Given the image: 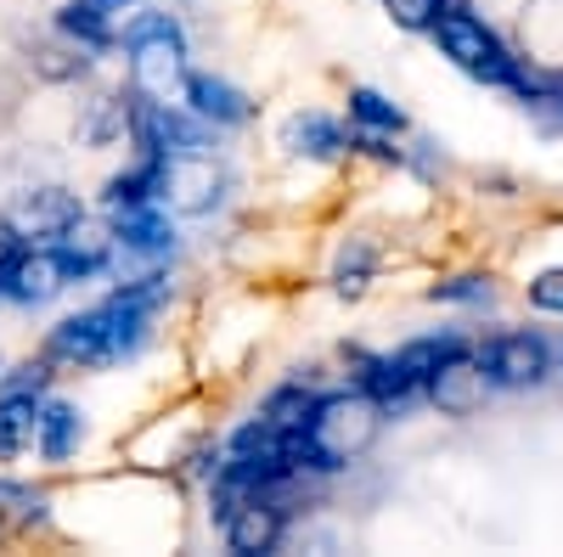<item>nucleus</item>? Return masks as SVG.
<instances>
[{
  "mask_svg": "<svg viewBox=\"0 0 563 557\" xmlns=\"http://www.w3.org/2000/svg\"><path fill=\"white\" fill-rule=\"evenodd\" d=\"M378 428H384V405L372 400L366 389H355V394H327V400H316L310 405V416H305V428L288 439V450H294V468L305 474H339V468H350V461L378 439Z\"/></svg>",
  "mask_w": 563,
  "mask_h": 557,
  "instance_id": "1",
  "label": "nucleus"
},
{
  "mask_svg": "<svg viewBox=\"0 0 563 557\" xmlns=\"http://www.w3.org/2000/svg\"><path fill=\"white\" fill-rule=\"evenodd\" d=\"M147 315L130 299H108L97 310L85 315H68L63 327L52 333V360H68V366H113L124 355H135L141 344H147Z\"/></svg>",
  "mask_w": 563,
  "mask_h": 557,
  "instance_id": "2",
  "label": "nucleus"
},
{
  "mask_svg": "<svg viewBox=\"0 0 563 557\" xmlns=\"http://www.w3.org/2000/svg\"><path fill=\"white\" fill-rule=\"evenodd\" d=\"M124 52L147 102H175V90H186V40L164 12H141L124 29Z\"/></svg>",
  "mask_w": 563,
  "mask_h": 557,
  "instance_id": "3",
  "label": "nucleus"
},
{
  "mask_svg": "<svg viewBox=\"0 0 563 557\" xmlns=\"http://www.w3.org/2000/svg\"><path fill=\"white\" fill-rule=\"evenodd\" d=\"M434 40H440V52L462 68V74H474V79H485V85H512V90H525V74H519V63L507 57V45L474 18V12H440V23H434Z\"/></svg>",
  "mask_w": 563,
  "mask_h": 557,
  "instance_id": "4",
  "label": "nucleus"
},
{
  "mask_svg": "<svg viewBox=\"0 0 563 557\" xmlns=\"http://www.w3.org/2000/svg\"><path fill=\"white\" fill-rule=\"evenodd\" d=\"M74 282L68 265L57 248H40V243H12L7 254H0V293L18 299V304H45V299H57L63 288Z\"/></svg>",
  "mask_w": 563,
  "mask_h": 557,
  "instance_id": "5",
  "label": "nucleus"
},
{
  "mask_svg": "<svg viewBox=\"0 0 563 557\" xmlns=\"http://www.w3.org/2000/svg\"><path fill=\"white\" fill-rule=\"evenodd\" d=\"M547 366H552V349L536 333H501L479 349V371L496 389H530L547 378Z\"/></svg>",
  "mask_w": 563,
  "mask_h": 557,
  "instance_id": "6",
  "label": "nucleus"
},
{
  "mask_svg": "<svg viewBox=\"0 0 563 557\" xmlns=\"http://www.w3.org/2000/svg\"><path fill=\"white\" fill-rule=\"evenodd\" d=\"M220 186H225V175L214 169L209 153H169L164 158V180H158V198L175 214H209L220 203Z\"/></svg>",
  "mask_w": 563,
  "mask_h": 557,
  "instance_id": "7",
  "label": "nucleus"
},
{
  "mask_svg": "<svg viewBox=\"0 0 563 557\" xmlns=\"http://www.w3.org/2000/svg\"><path fill=\"white\" fill-rule=\"evenodd\" d=\"M225 524V546L231 552H276V541H282V506L271 501V490H254V495H243L238 506H231V513L220 519Z\"/></svg>",
  "mask_w": 563,
  "mask_h": 557,
  "instance_id": "8",
  "label": "nucleus"
},
{
  "mask_svg": "<svg viewBox=\"0 0 563 557\" xmlns=\"http://www.w3.org/2000/svg\"><path fill=\"white\" fill-rule=\"evenodd\" d=\"M135 135H141V147L147 153H203V124L198 119H186V113H175L169 102H141L135 108Z\"/></svg>",
  "mask_w": 563,
  "mask_h": 557,
  "instance_id": "9",
  "label": "nucleus"
},
{
  "mask_svg": "<svg viewBox=\"0 0 563 557\" xmlns=\"http://www.w3.org/2000/svg\"><path fill=\"white\" fill-rule=\"evenodd\" d=\"M429 400L440 405V411H451V416H467V411H479V400H485V371H479V360L467 355V349H456L451 360H440L434 371H429Z\"/></svg>",
  "mask_w": 563,
  "mask_h": 557,
  "instance_id": "10",
  "label": "nucleus"
},
{
  "mask_svg": "<svg viewBox=\"0 0 563 557\" xmlns=\"http://www.w3.org/2000/svg\"><path fill=\"white\" fill-rule=\"evenodd\" d=\"M79 225H85V214H79V203L68 192H34L7 220V231L23 237V243H34V237H68V231H79Z\"/></svg>",
  "mask_w": 563,
  "mask_h": 557,
  "instance_id": "11",
  "label": "nucleus"
},
{
  "mask_svg": "<svg viewBox=\"0 0 563 557\" xmlns=\"http://www.w3.org/2000/svg\"><path fill=\"white\" fill-rule=\"evenodd\" d=\"M282 147H288L294 158H316V164H327V158H344L350 135H344L339 119H327V113H294L288 124H282Z\"/></svg>",
  "mask_w": 563,
  "mask_h": 557,
  "instance_id": "12",
  "label": "nucleus"
},
{
  "mask_svg": "<svg viewBox=\"0 0 563 557\" xmlns=\"http://www.w3.org/2000/svg\"><path fill=\"white\" fill-rule=\"evenodd\" d=\"M113 243H124L130 254H169L175 248V231H169L164 209L124 203V209H113Z\"/></svg>",
  "mask_w": 563,
  "mask_h": 557,
  "instance_id": "13",
  "label": "nucleus"
},
{
  "mask_svg": "<svg viewBox=\"0 0 563 557\" xmlns=\"http://www.w3.org/2000/svg\"><path fill=\"white\" fill-rule=\"evenodd\" d=\"M186 102H192V113L203 124H243L249 119V97L214 74H186Z\"/></svg>",
  "mask_w": 563,
  "mask_h": 557,
  "instance_id": "14",
  "label": "nucleus"
},
{
  "mask_svg": "<svg viewBox=\"0 0 563 557\" xmlns=\"http://www.w3.org/2000/svg\"><path fill=\"white\" fill-rule=\"evenodd\" d=\"M34 428H40L34 389H0V461H12L18 450H29Z\"/></svg>",
  "mask_w": 563,
  "mask_h": 557,
  "instance_id": "15",
  "label": "nucleus"
},
{
  "mask_svg": "<svg viewBox=\"0 0 563 557\" xmlns=\"http://www.w3.org/2000/svg\"><path fill=\"white\" fill-rule=\"evenodd\" d=\"M79 439H85V416H79L74 405H45V411H40L34 445H40L45 456H52V461L74 456V450H79Z\"/></svg>",
  "mask_w": 563,
  "mask_h": 557,
  "instance_id": "16",
  "label": "nucleus"
},
{
  "mask_svg": "<svg viewBox=\"0 0 563 557\" xmlns=\"http://www.w3.org/2000/svg\"><path fill=\"white\" fill-rule=\"evenodd\" d=\"M158 180H164V153H147V164H135L124 175L108 180V203L124 209V203H153L158 198Z\"/></svg>",
  "mask_w": 563,
  "mask_h": 557,
  "instance_id": "17",
  "label": "nucleus"
},
{
  "mask_svg": "<svg viewBox=\"0 0 563 557\" xmlns=\"http://www.w3.org/2000/svg\"><path fill=\"white\" fill-rule=\"evenodd\" d=\"M310 405H316V394L305 389V383H288V389H276L265 405H260V416H265V423L276 428V434H299L305 428V416H310Z\"/></svg>",
  "mask_w": 563,
  "mask_h": 557,
  "instance_id": "18",
  "label": "nucleus"
},
{
  "mask_svg": "<svg viewBox=\"0 0 563 557\" xmlns=\"http://www.w3.org/2000/svg\"><path fill=\"white\" fill-rule=\"evenodd\" d=\"M57 254H63L68 276L79 282V276H90V270H102V265H108V237H97V231H79V237H74V231H68Z\"/></svg>",
  "mask_w": 563,
  "mask_h": 557,
  "instance_id": "19",
  "label": "nucleus"
},
{
  "mask_svg": "<svg viewBox=\"0 0 563 557\" xmlns=\"http://www.w3.org/2000/svg\"><path fill=\"white\" fill-rule=\"evenodd\" d=\"M456 349H462V338H417V344L400 349V366L411 371L417 383H429V371H434L440 360H451Z\"/></svg>",
  "mask_w": 563,
  "mask_h": 557,
  "instance_id": "20",
  "label": "nucleus"
},
{
  "mask_svg": "<svg viewBox=\"0 0 563 557\" xmlns=\"http://www.w3.org/2000/svg\"><path fill=\"white\" fill-rule=\"evenodd\" d=\"M63 29H68L74 40H85V45H108V40H113L102 0H79V7H68V12H63Z\"/></svg>",
  "mask_w": 563,
  "mask_h": 557,
  "instance_id": "21",
  "label": "nucleus"
},
{
  "mask_svg": "<svg viewBox=\"0 0 563 557\" xmlns=\"http://www.w3.org/2000/svg\"><path fill=\"white\" fill-rule=\"evenodd\" d=\"M350 113H355L366 130H389V135L406 124V119H400V108H395V102H384L378 90H350Z\"/></svg>",
  "mask_w": 563,
  "mask_h": 557,
  "instance_id": "22",
  "label": "nucleus"
},
{
  "mask_svg": "<svg viewBox=\"0 0 563 557\" xmlns=\"http://www.w3.org/2000/svg\"><path fill=\"white\" fill-rule=\"evenodd\" d=\"M434 304H485L490 299V282L485 276H451V282H434L429 288Z\"/></svg>",
  "mask_w": 563,
  "mask_h": 557,
  "instance_id": "23",
  "label": "nucleus"
},
{
  "mask_svg": "<svg viewBox=\"0 0 563 557\" xmlns=\"http://www.w3.org/2000/svg\"><path fill=\"white\" fill-rule=\"evenodd\" d=\"M366 276H372V248H366V243H350V248L339 254V270H333L339 293H361Z\"/></svg>",
  "mask_w": 563,
  "mask_h": 557,
  "instance_id": "24",
  "label": "nucleus"
},
{
  "mask_svg": "<svg viewBox=\"0 0 563 557\" xmlns=\"http://www.w3.org/2000/svg\"><path fill=\"white\" fill-rule=\"evenodd\" d=\"M384 7H389V18L400 29H434L440 12H445V0H384Z\"/></svg>",
  "mask_w": 563,
  "mask_h": 557,
  "instance_id": "25",
  "label": "nucleus"
},
{
  "mask_svg": "<svg viewBox=\"0 0 563 557\" xmlns=\"http://www.w3.org/2000/svg\"><path fill=\"white\" fill-rule=\"evenodd\" d=\"M530 304L547 315H563V270H541L530 282Z\"/></svg>",
  "mask_w": 563,
  "mask_h": 557,
  "instance_id": "26",
  "label": "nucleus"
},
{
  "mask_svg": "<svg viewBox=\"0 0 563 557\" xmlns=\"http://www.w3.org/2000/svg\"><path fill=\"white\" fill-rule=\"evenodd\" d=\"M0 501H12L23 519H40L45 513V495L40 490H23V484H0Z\"/></svg>",
  "mask_w": 563,
  "mask_h": 557,
  "instance_id": "27",
  "label": "nucleus"
},
{
  "mask_svg": "<svg viewBox=\"0 0 563 557\" xmlns=\"http://www.w3.org/2000/svg\"><path fill=\"white\" fill-rule=\"evenodd\" d=\"M102 7H108V0H102Z\"/></svg>",
  "mask_w": 563,
  "mask_h": 557,
  "instance_id": "28",
  "label": "nucleus"
}]
</instances>
